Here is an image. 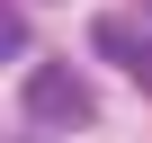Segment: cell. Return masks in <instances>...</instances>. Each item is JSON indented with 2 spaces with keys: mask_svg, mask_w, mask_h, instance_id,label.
Listing matches in <instances>:
<instances>
[{
  "mask_svg": "<svg viewBox=\"0 0 152 143\" xmlns=\"http://www.w3.org/2000/svg\"><path fill=\"white\" fill-rule=\"evenodd\" d=\"M18 116L27 125H99V90L81 81V72H72V63H36L27 72V90H18Z\"/></svg>",
  "mask_w": 152,
  "mask_h": 143,
  "instance_id": "1",
  "label": "cell"
},
{
  "mask_svg": "<svg viewBox=\"0 0 152 143\" xmlns=\"http://www.w3.org/2000/svg\"><path fill=\"white\" fill-rule=\"evenodd\" d=\"M90 54H99V63H125V72H134V54H143L134 18H99V27H90Z\"/></svg>",
  "mask_w": 152,
  "mask_h": 143,
  "instance_id": "2",
  "label": "cell"
},
{
  "mask_svg": "<svg viewBox=\"0 0 152 143\" xmlns=\"http://www.w3.org/2000/svg\"><path fill=\"white\" fill-rule=\"evenodd\" d=\"M134 81H143V90H152V36H143V54H134Z\"/></svg>",
  "mask_w": 152,
  "mask_h": 143,
  "instance_id": "3",
  "label": "cell"
}]
</instances>
